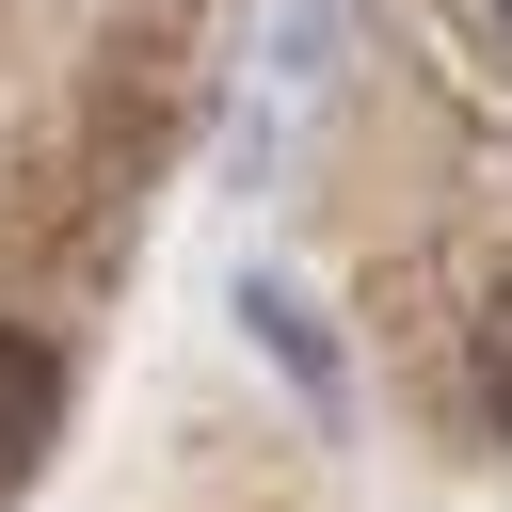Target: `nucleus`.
Returning a JSON list of instances; mask_svg holds the SVG:
<instances>
[{
  "label": "nucleus",
  "instance_id": "obj_3",
  "mask_svg": "<svg viewBox=\"0 0 512 512\" xmlns=\"http://www.w3.org/2000/svg\"><path fill=\"white\" fill-rule=\"evenodd\" d=\"M240 320H256V336H272V352H288V368H304V384L336 400V352H320V320H304L288 288H240Z\"/></svg>",
  "mask_w": 512,
  "mask_h": 512
},
{
  "label": "nucleus",
  "instance_id": "obj_1",
  "mask_svg": "<svg viewBox=\"0 0 512 512\" xmlns=\"http://www.w3.org/2000/svg\"><path fill=\"white\" fill-rule=\"evenodd\" d=\"M48 416H64V352H48V336H16V320H0V480H16V464H32V448H48Z\"/></svg>",
  "mask_w": 512,
  "mask_h": 512
},
{
  "label": "nucleus",
  "instance_id": "obj_4",
  "mask_svg": "<svg viewBox=\"0 0 512 512\" xmlns=\"http://www.w3.org/2000/svg\"><path fill=\"white\" fill-rule=\"evenodd\" d=\"M480 32H496V48H512V0H480Z\"/></svg>",
  "mask_w": 512,
  "mask_h": 512
},
{
  "label": "nucleus",
  "instance_id": "obj_2",
  "mask_svg": "<svg viewBox=\"0 0 512 512\" xmlns=\"http://www.w3.org/2000/svg\"><path fill=\"white\" fill-rule=\"evenodd\" d=\"M464 384H480V416L512 432V272L480 288V320H464Z\"/></svg>",
  "mask_w": 512,
  "mask_h": 512
}]
</instances>
